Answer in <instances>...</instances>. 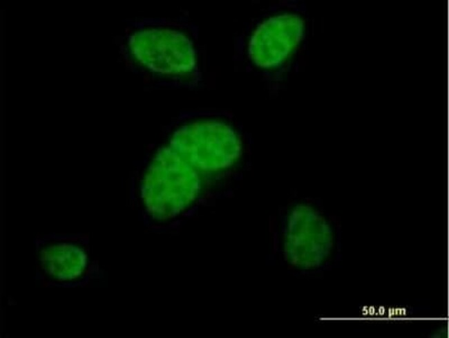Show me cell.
Instances as JSON below:
<instances>
[{"instance_id": "obj_1", "label": "cell", "mask_w": 449, "mask_h": 338, "mask_svg": "<svg viewBox=\"0 0 449 338\" xmlns=\"http://www.w3.org/2000/svg\"><path fill=\"white\" fill-rule=\"evenodd\" d=\"M144 186V200L151 213L168 218L194 200L200 179L194 167L169 146L157 153Z\"/></svg>"}, {"instance_id": "obj_2", "label": "cell", "mask_w": 449, "mask_h": 338, "mask_svg": "<svg viewBox=\"0 0 449 338\" xmlns=\"http://www.w3.org/2000/svg\"><path fill=\"white\" fill-rule=\"evenodd\" d=\"M170 147L193 167L216 171L230 166L240 156V142L227 125L213 121L179 129Z\"/></svg>"}, {"instance_id": "obj_3", "label": "cell", "mask_w": 449, "mask_h": 338, "mask_svg": "<svg viewBox=\"0 0 449 338\" xmlns=\"http://www.w3.org/2000/svg\"><path fill=\"white\" fill-rule=\"evenodd\" d=\"M135 55L153 71L169 74L185 73L195 66V53L183 34L168 29L149 30L133 36Z\"/></svg>"}, {"instance_id": "obj_4", "label": "cell", "mask_w": 449, "mask_h": 338, "mask_svg": "<svg viewBox=\"0 0 449 338\" xmlns=\"http://www.w3.org/2000/svg\"><path fill=\"white\" fill-rule=\"evenodd\" d=\"M303 32L301 19L294 15L269 19L255 31L249 43L252 60L262 67L278 64L297 45Z\"/></svg>"}, {"instance_id": "obj_5", "label": "cell", "mask_w": 449, "mask_h": 338, "mask_svg": "<svg viewBox=\"0 0 449 338\" xmlns=\"http://www.w3.org/2000/svg\"><path fill=\"white\" fill-rule=\"evenodd\" d=\"M331 241L327 224L316 212L300 206L292 212L287 234V247L290 253L321 252L329 246Z\"/></svg>"}, {"instance_id": "obj_6", "label": "cell", "mask_w": 449, "mask_h": 338, "mask_svg": "<svg viewBox=\"0 0 449 338\" xmlns=\"http://www.w3.org/2000/svg\"><path fill=\"white\" fill-rule=\"evenodd\" d=\"M46 270L59 279L73 278L78 275L85 265V258L79 252L64 251L49 252L43 258Z\"/></svg>"}]
</instances>
